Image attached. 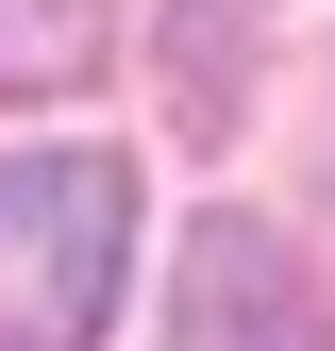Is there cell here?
I'll use <instances>...</instances> for the list:
<instances>
[{"label": "cell", "mask_w": 335, "mask_h": 351, "mask_svg": "<svg viewBox=\"0 0 335 351\" xmlns=\"http://www.w3.org/2000/svg\"><path fill=\"white\" fill-rule=\"evenodd\" d=\"M117 268H135V167L0 151V351H101Z\"/></svg>", "instance_id": "obj_1"}, {"label": "cell", "mask_w": 335, "mask_h": 351, "mask_svg": "<svg viewBox=\"0 0 335 351\" xmlns=\"http://www.w3.org/2000/svg\"><path fill=\"white\" fill-rule=\"evenodd\" d=\"M168 351H335V301L268 217H201L168 268Z\"/></svg>", "instance_id": "obj_2"}, {"label": "cell", "mask_w": 335, "mask_h": 351, "mask_svg": "<svg viewBox=\"0 0 335 351\" xmlns=\"http://www.w3.org/2000/svg\"><path fill=\"white\" fill-rule=\"evenodd\" d=\"M101 67V0H0V101H67Z\"/></svg>", "instance_id": "obj_3"}]
</instances>
